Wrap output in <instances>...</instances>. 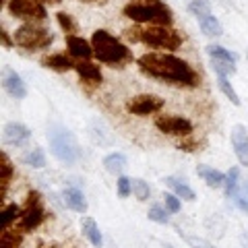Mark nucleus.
<instances>
[{"label": "nucleus", "mask_w": 248, "mask_h": 248, "mask_svg": "<svg viewBox=\"0 0 248 248\" xmlns=\"http://www.w3.org/2000/svg\"><path fill=\"white\" fill-rule=\"evenodd\" d=\"M161 108H164V99L157 95H151V93H143V95H137L126 102V110L135 116L155 114V112H159Z\"/></svg>", "instance_id": "obj_8"}, {"label": "nucleus", "mask_w": 248, "mask_h": 248, "mask_svg": "<svg viewBox=\"0 0 248 248\" xmlns=\"http://www.w3.org/2000/svg\"><path fill=\"white\" fill-rule=\"evenodd\" d=\"M124 15L137 23H153L166 27H170L174 21L172 9L161 0H133L124 6Z\"/></svg>", "instance_id": "obj_2"}, {"label": "nucleus", "mask_w": 248, "mask_h": 248, "mask_svg": "<svg viewBox=\"0 0 248 248\" xmlns=\"http://www.w3.org/2000/svg\"><path fill=\"white\" fill-rule=\"evenodd\" d=\"M149 184H147L145 180H141V178H135L133 180V195L139 199V201H147L149 199Z\"/></svg>", "instance_id": "obj_32"}, {"label": "nucleus", "mask_w": 248, "mask_h": 248, "mask_svg": "<svg viewBox=\"0 0 248 248\" xmlns=\"http://www.w3.org/2000/svg\"><path fill=\"white\" fill-rule=\"evenodd\" d=\"M186 242L192 244L195 248H211L209 242H205V240H201V238H192V236H186Z\"/></svg>", "instance_id": "obj_38"}, {"label": "nucleus", "mask_w": 248, "mask_h": 248, "mask_svg": "<svg viewBox=\"0 0 248 248\" xmlns=\"http://www.w3.org/2000/svg\"><path fill=\"white\" fill-rule=\"evenodd\" d=\"M9 13L17 19H37L42 21L48 17L44 6L37 0H9Z\"/></svg>", "instance_id": "obj_7"}, {"label": "nucleus", "mask_w": 248, "mask_h": 248, "mask_svg": "<svg viewBox=\"0 0 248 248\" xmlns=\"http://www.w3.org/2000/svg\"><path fill=\"white\" fill-rule=\"evenodd\" d=\"M197 174L203 178V180L207 182V186H211V188H221V186L226 184V176H223L219 170H215V168L199 166L197 168Z\"/></svg>", "instance_id": "obj_19"}, {"label": "nucleus", "mask_w": 248, "mask_h": 248, "mask_svg": "<svg viewBox=\"0 0 248 248\" xmlns=\"http://www.w3.org/2000/svg\"><path fill=\"white\" fill-rule=\"evenodd\" d=\"M81 230H83L85 238H87L93 246L102 248L104 238H102V232H99V228H97V223H95L93 217H83V219H81Z\"/></svg>", "instance_id": "obj_16"}, {"label": "nucleus", "mask_w": 248, "mask_h": 248, "mask_svg": "<svg viewBox=\"0 0 248 248\" xmlns=\"http://www.w3.org/2000/svg\"><path fill=\"white\" fill-rule=\"evenodd\" d=\"M40 199H42V195L37 190H31L29 195H27V205L25 207H33V205H40Z\"/></svg>", "instance_id": "obj_39"}, {"label": "nucleus", "mask_w": 248, "mask_h": 248, "mask_svg": "<svg viewBox=\"0 0 248 248\" xmlns=\"http://www.w3.org/2000/svg\"><path fill=\"white\" fill-rule=\"evenodd\" d=\"M48 139H50L52 153L56 155L60 161H64V164H73V161L79 159L81 149H79V145H77V139L73 137L71 130H66L62 126H54L48 133Z\"/></svg>", "instance_id": "obj_4"}, {"label": "nucleus", "mask_w": 248, "mask_h": 248, "mask_svg": "<svg viewBox=\"0 0 248 248\" xmlns=\"http://www.w3.org/2000/svg\"><path fill=\"white\" fill-rule=\"evenodd\" d=\"M188 11L195 15L197 19L205 17V15H211V4H209V0H192L188 4Z\"/></svg>", "instance_id": "obj_29"}, {"label": "nucleus", "mask_w": 248, "mask_h": 248, "mask_svg": "<svg viewBox=\"0 0 248 248\" xmlns=\"http://www.w3.org/2000/svg\"><path fill=\"white\" fill-rule=\"evenodd\" d=\"M238 178H240V170L232 168L228 172V176H226V184H223V186H226V195L228 197H234L238 192V188H240V186H238Z\"/></svg>", "instance_id": "obj_28"}, {"label": "nucleus", "mask_w": 248, "mask_h": 248, "mask_svg": "<svg viewBox=\"0 0 248 248\" xmlns=\"http://www.w3.org/2000/svg\"><path fill=\"white\" fill-rule=\"evenodd\" d=\"M75 71L79 73L81 79H85L87 83H93V85H99V83H102V71H99V66L91 64L89 60H81L79 64L75 66Z\"/></svg>", "instance_id": "obj_17"}, {"label": "nucleus", "mask_w": 248, "mask_h": 248, "mask_svg": "<svg viewBox=\"0 0 248 248\" xmlns=\"http://www.w3.org/2000/svg\"><path fill=\"white\" fill-rule=\"evenodd\" d=\"M0 170H2V174H0V182H2V199H4L6 186H9L11 178L15 174V168H13V164H11V159H9V155L6 153H2V166H0Z\"/></svg>", "instance_id": "obj_25"}, {"label": "nucleus", "mask_w": 248, "mask_h": 248, "mask_svg": "<svg viewBox=\"0 0 248 248\" xmlns=\"http://www.w3.org/2000/svg\"><path fill=\"white\" fill-rule=\"evenodd\" d=\"M217 85H219V89H221V93L226 95L228 99L234 106H240V97H238V93H236V89L232 87V83L228 81V77H217Z\"/></svg>", "instance_id": "obj_27"}, {"label": "nucleus", "mask_w": 248, "mask_h": 248, "mask_svg": "<svg viewBox=\"0 0 248 248\" xmlns=\"http://www.w3.org/2000/svg\"><path fill=\"white\" fill-rule=\"evenodd\" d=\"M23 164L31 166V168H44L46 166V153L40 149V147H35V149H31L29 153L23 155Z\"/></svg>", "instance_id": "obj_23"}, {"label": "nucleus", "mask_w": 248, "mask_h": 248, "mask_svg": "<svg viewBox=\"0 0 248 248\" xmlns=\"http://www.w3.org/2000/svg\"><path fill=\"white\" fill-rule=\"evenodd\" d=\"M207 54L211 58H217V60H228V62H236L238 60V56H236L234 52L221 48V46H215V44H209L207 46Z\"/></svg>", "instance_id": "obj_24"}, {"label": "nucleus", "mask_w": 248, "mask_h": 248, "mask_svg": "<svg viewBox=\"0 0 248 248\" xmlns=\"http://www.w3.org/2000/svg\"><path fill=\"white\" fill-rule=\"evenodd\" d=\"M62 199H64V205L68 209H73V211H77V213H85V211H87V201H85L81 190L66 188L64 192H62Z\"/></svg>", "instance_id": "obj_15"}, {"label": "nucleus", "mask_w": 248, "mask_h": 248, "mask_svg": "<svg viewBox=\"0 0 248 248\" xmlns=\"http://www.w3.org/2000/svg\"><path fill=\"white\" fill-rule=\"evenodd\" d=\"M52 2H60V0H52Z\"/></svg>", "instance_id": "obj_41"}, {"label": "nucleus", "mask_w": 248, "mask_h": 248, "mask_svg": "<svg viewBox=\"0 0 248 248\" xmlns=\"http://www.w3.org/2000/svg\"><path fill=\"white\" fill-rule=\"evenodd\" d=\"M91 46H93V54L99 62H106V64H120V62L130 58L128 48L124 46L120 40L110 33L106 29H97L91 37Z\"/></svg>", "instance_id": "obj_3"}, {"label": "nucleus", "mask_w": 248, "mask_h": 248, "mask_svg": "<svg viewBox=\"0 0 248 248\" xmlns=\"http://www.w3.org/2000/svg\"><path fill=\"white\" fill-rule=\"evenodd\" d=\"M141 42L147 44L149 48L178 50L182 46V35L166 25H153V27L141 29Z\"/></svg>", "instance_id": "obj_5"}, {"label": "nucleus", "mask_w": 248, "mask_h": 248, "mask_svg": "<svg viewBox=\"0 0 248 248\" xmlns=\"http://www.w3.org/2000/svg\"><path fill=\"white\" fill-rule=\"evenodd\" d=\"M21 242L19 232L13 230H2V238H0V248H17Z\"/></svg>", "instance_id": "obj_30"}, {"label": "nucleus", "mask_w": 248, "mask_h": 248, "mask_svg": "<svg viewBox=\"0 0 248 248\" xmlns=\"http://www.w3.org/2000/svg\"><path fill=\"white\" fill-rule=\"evenodd\" d=\"M147 215H149V219H151V221H155V223H168V221H170L168 213H166L159 205H153V207L149 209V213H147Z\"/></svg>", "instance_id": "obj_35"}, {"label": "nucleus", "mask_w": 248, "mask_h": 248, "mask_svg": "<svg viewBox=\"0 0 248 248\" xmlns=\"http://www.w3.org/2000/svg\"><path fill=\"white\" fill-rule=\"evenodd\" d=\"M211 68L215 71L217 77H228V75H234V73H236V62L211 58Z\"/></svg>", "instance_id": "obj_26"}, {"label": "nucleus", "mask_w": 248, "mask_h": 248, "mask_svg": "<svg viewBox=\"0 0 248 248\" xmlns=\"http://www.w3.org/2000/svg\"><path fill=\"white\" fill-rule=\"evenodd\" d=\"M104 168L110 174H120L124 168H126V155L124 153H110L104 159Z\"/></svg>", "instance_id": "obj_21"}, {"label": "nucleus", "mask_w": 248, "mask_h": 248, "mask_svg": "<svg viewBox=\"0 0 248 248\" xmlns=\"http://www.w3.org/2000/svg\"><path fill=\"white\" fill-rule=\"evenodd\" d=\"M232 199L236 201V205H238L240 209H242L244 213H248V182L240 186V188H238V192H236V195L232 197Z\"/></svg>", "instance_id": "obj_33"}, {"label": "nucleus", "mask_w": 248, "mask_h": 248, "mask_svg": "<svg viewBox=\"0 0 248 248\" xmlns=\"http://www.w3.org/2000/svg\"><path fill=\"white\" fill-rule=\"evenodd\" d=\"M141 71L155 79L184 85V87H195L199 85V75L192 71V66L186 60L174 56V54H161V52H149L139 58Z\"/></svg>", "instance_id": "obj_1"}, {"label": "nucleus", "mask_w": 248, "mask_h": 248, "mask_svg": "<svg viewBox=\"0 0 248 248\" xmlns=\"http://www.w3.org/2000/svg\"><path fill=\"white\" fill-rule=\"evenodd\" d=\"M164 201H166V207H168V211H170V213H178V211L182 209V205H180V197H178V195H166Z\"/></svg>", "instance_id": "obj_37"}, {"label": "nucleus", "mask_w": 248, "mask_h": 248, "mask_svg": "<svg viewBox=\"0 0 248 248\" xmlns=\"http://www.w3.org/2000/svg\"><path fill=\"white\" fill-rule=\"evenodd\" d=\"M2 139H4L6 145H17L19 147V145L27 143L31 139V130L25 126V124H21V122H9L4 126Z\"/></svg>", "instance_id": "obj_12"}, {"label": "nucleus", "mask_w": 248, "mask_h": 248, "mask_svg": "<svg viewBox=\"0 0 248 248\" xmlns=\"http://www.w3.org/2000/svg\"><path fill=\"white\" fill-rule=\"evenodd\" d=\"M54 42L52 31L44 29L40 25H33V23H27V25H21L15 33V44L21 46L25 50H44Z\"/></svg>", "instance_id": "obj_6"}, {"label": "nucleus", "mask_w": 248, "mask_h": 248, "mask_svg": "<svg viewBox=\"0 0 248 248\" xmlns=\"http://www.w3.org/2000/svg\"><path fill=\"white\" fill-rule=\"evenodd\" d=\"M199 25H201V29H203V33L209 35V37H219L223 33L221 23L217 21L213 15H205V17H201L199 19Z\"/></svg>", "instance_id": "obj_20"}, {"label": "nucleus", "mask_w": 248, "mask_h": 248, "mask_svg": "<svg viewBox=\"0 0 248 248\" xmlns=\"http://www.w3.org/2000/svg\"><path fill=\"white\" fill-rule=\"evenodd\" d=\"M232 147H234L240 164L248 166V130H246L244 124L232 126Z\"/></svg>", "instance_id": "obj_11"}, {"label": "nucleus", "mask_w": 248, "mask_h": 248, "mask_svg": "<svg viewBox=\"0 0 248 248\" xmlns=\"http://www.w3.org/2000/svg\"><path fill=\"white\" fill-rule=\"evenodd\" d=\"M2 87H4V91L9 93L11 97L23 99V97L27 95L25 83H23V79L13 71L11 66H4V68H2Z\"/></svg>", "instance_id": "obj_10"}, {"label": "nucleus", "mask_w": 248, "mask_h": 248, "mask_svg": "<svg viewBox=\"0 0 248 248\" xmlns=\"http://www.w3.org/2000/svg\"><path fill=\"white\" fill-rule=\"evenodd\" d=\"M58 23L66 33H77V23L73 21V17L68 13H58Z\"/></svg>", "instance_id": "obj_34"}, {"label": "nucleus", "mask_w": 248, "mask_h": 248, "mask_svg": "<svg viewBox=\"0 0 248 248\" xmlns=\"http://www.w3.org/2000/svg\"><path fill=\"white\" fill-rule=\"evenodd\" d=\"M42 64L46 68H50V71H56V73H66V71H71V68L77 66L71 62V58L64 56V54H52V56H46L42 60Z\"/></svg>", "instance_id": "obj_18"}, {"label": "nucleus", "mask_w": 248, "mask_h": 248, "mask_svg": "<svg viewBox=\"0 0 248 248\" xmlns=\"http://www.w3.org/2000/svg\"><path fill=\"white\" fill-rule=\"evenodd\" d=\"M166 182H168V186H170V188H172L180 199H184V201H195V199H197L195 190H192L188 184H184V182H180V180H176V178H168Z\"/></svg>", "instance_id": "obj_22"}, {"label": "nucleus", "mask_w": 248, "mask_h": 248, "mask_svg": "<svg viewBox=\"0 0 248 248\" xmlns=\"http://www.w3.org/2000/svg\"><path fill=\"white\" fill-rule=\"evenodd\" d=\"M0 37H2V44H4V48H11V46H13V42H11V37H9V33H6L4 29L0 31Z\"/></svg>", "instance_id": "obj_40"}, {"label": "nucleus", "mask_w": 248, "mask_h": 248, "mask_svg": "<svg viewBox=\"0 0 248 248\" xmlns=\"http://www.w3.org/2000/svg\"><path fill=\"white\" fill-rule=\"evenodd\" d=\"M44 217H46V213H44V209L40 205L25 207V211H23L21 217H19V226H21L23 232H31L44 221Z\"/></svg>", "instance_id": "obj_13"}, {"label": "nucleus", "mask_w": 248, "mask_h": 248, "mask_svg": "<svg viewBox=\"0 0 248 248\" xmlns=\"http://www.w3.org/2000/svg\"><path fill=\"white\" fill-rule=\"evenodd\" d=\"M130 192H133V180L126 176H120L118 178V197L120 199H126Z\"/></svg>", "instance_id": "obj_36"}, {"label": "nucleus", "mask_w": 248, "mask_h": 248, "mask_svg": "<svg viewBox=\"0 0 248 248\" xmlns=\"http://www.w3.org/2000/svg\"><path fill=\"white\" fill-rule=\"evenodd\" d=\"M21 209L17 205H9V207H4V211H2V230H9L11 228V223L17 219V217H21Z\"/></svg>", "instance_id": "obj_31"}, {"label": "nucleus", "mask_w": 248, "mask_h": 248, "mask_svg": "<svg viewBox=\"0 0 248 248\" xmlns=\"http://www.w3.org/2000/svg\"><path fill=\"white\" fill-rule=\"evenodd\" d=\"M155 126L161 133L176 137H188L192 133V122L182 118V116H159V118H155Z\"/></svg>", "instance_id": "obj_9"}, {"label": "nucleus", "mask_w": 248, "mask_h": 248, "mask_svg": "<svg viewBox=\"0 0 248 248\" xmlns=\"http://www.w3.org/2000/svg\"><path fill=\"white\" fill-rule=\"evenodd\" d=\"M66 46H68V50H71V54L75 58L89 60L91 56H95V54H93V46H89V42H85L83 37L68 35L66 37Z\"/></svg>", "instance_id": "obj_14"}]
</instances>
